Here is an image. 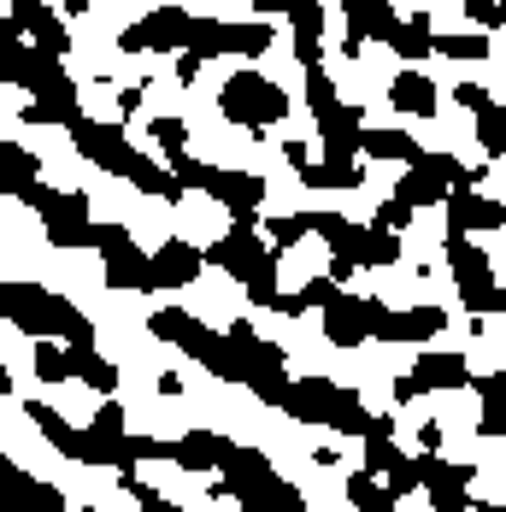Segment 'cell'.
Masks as SVG:
<instances>
[{"instance_id": "74e56055", "label": "cell", "mask_w": 506, "mask_h": 512, "mask_svg": "<svg viewBox=\"0 0 506 512\" xmlns=\"http://www.w3.org/2000/svg\"><path fill=\"white\" fill-rule=\"evenodd\" d=\"M383 489H389V495H395V501H406V495H418V460H395L389 465V477H383Z\"/></svg>"}, {"instance_id": "d6a6232c", "label": "cell", "mask_w": 506, "mask_h": 512, "mask_svg": "<svg viewBox=\"0 0 506 512\" xmlns=\"http://www.w3.org/2000/svg\"><path fill=\"white\" fill-rule=\"evenodd\" d=\"M301 236H306V212H265V242L277 254H289Z\"/></svg>"}, {"instance_id": "836d02e7", "label": "cell", "mask_w": 506, "mask_h": 512, "mask_svg": "<svg viewBox=\"0 0 506 512\" xmlns=\"http://www.w3.org/2000/svg\"><path fill=\"white\" fill-rule=\"evenodd\" d=\"M459 307L471 312V318H495V312H506V283H471V289H459Z\"/></svg>"}, {"instance_id": "9c48e42d", "label": "cell", "mask_w": 506, "mask_h": 512, "mask_svg": "<svg viewBox=\"0 0 506 512\" xmlns=\"http://www.w3.org/2000/svg\"><path fill=\"white\" fill-rule=\"evenodd\" d=\"M189 30H195V12H183V6H153L142 24H130V30H118V48L124 53H183L189 48Z\"/></svg>"}, {"instance_id": "f6af8a7d", "label": "cell", "mask_w": 506, "mask_h": 512, "mask_svg": "<svg viewBox=\"0 0 506 512\" xmlns=\"http://www.w3.org/2000/svg\"><path fill=\"white\" fill-rule=\"evenodd\" d=\"M142 106V89H118V118H130Z\"/></svg>"}, {"instance_id": "ffe728a7", "label": "cell", "mask_w": 506, "mask_h": 512, "mask_svg": "<svg viewBox=\"0 0 506 512\" xmlns=\"http://www.w3.org/2000/svg\"><path fill=\"white\" fill-rule=\"evenodd\" d=\"M448 271L459 277V289H471V283H501L489 248H477L471 236H448Z\"/></svg>"}, {"instance_id": "e0dca14e", "label": "cell", "mask_w": 506, "mask_h": 512, "mask_svg": "<svg viewBox=\"0 0 506 512\" xmlns=\"http://www.w3.org/2000/svg\"><path fill=\"white\" fill-rule=\"evenodd\" d=\"M448 236H471V230H506V206L489 201V195H471V189H454L448 195Z\"/></svg>"}, {"instance_id": "52a82bcc", "label": "cell", "mask_w": 506, "mask_h": 512, "mask_svg": "<svg viewBox=\"0 0 506 512\" xmlns=\"http://www.w3.org/2000/svg\"><path fill=\"white\" fill-rule=\"evenodd\" d=\"M454 189H471V165H459L454 154H418L395 183V201L406 212H418V206H442Z\"/></svg>"}, {"instance_id": "3957f363", "label": "cell", "mask_w": 506, "mask_h": 512, "mask_svg": "<svg viewBox=\"0 0 506 512\" xmlns=\"http://www.w3.org/2000/svg\"><path fill=\"white\" fill-rule=\"evenodd\" d=\"M201 259H206V265H218V271H230V277L248 289L253 307L277 312V301H283V289H277V265H283V254H277L253 224H230V230H224Z\"/></svg>"}, {"instance_id": "44dd1931", "label": "cell", "mask_w": 506, "mask_h": 512, "mask_svg": "<svg viewBox=\"0 0 506 512\" xmlns=\"http://www.w3.org/2000/svg\"><path fill=\"white\" fill-rule=\"evenodd\" d=\"M36 183H42V159L18 142H0V195L24 201V189H36Z\"/></svg>"}, {"instance_id": "4dcf8cb0", "label": "cell", "mask_w": 506, "mask_h": 512, "mask_svg": "<svg viewBox=\"0 0 506 512\" xmlns=\"http://www.w3.org/2000/svg\"><path fill=\"white\" fill-rule=\"evenodd\" d=\"M348 501H354L359 512H401V501H395L371 471H354V477H348Z\"/></svg>"}, {"instance_id": "6da1fadb", "label": "cell", "mask_w": 506, "mask_h": 512, "mask_svg": "<svg viewBox=\"0 0 506 512\" xmlns=\"http://www.w3.org/2000/svg\"><path fill=\"white\" fill-rule=\"evenodd\" d=\"M65 130H71V148L89 159V165H101V171H112V177L136 183V189L153 195V201H183V183H177L165 165H153L142 148H130V136H124L118 124H95L89 112H77Z\"/></svg>"}, {"instance_id": "d590c367", "label": "cell", "mask_w": 506, "mask_h": 512, "mask_svg": "<svg viewBox=\"0 0 506 512\" xmlns=\"http://www.w3.org/2000/svg\"><path fill=\"white\" fill-rule=\"evenodd\" d=\"M430 53H442V59H489V36H430Z\"/></svg>"}, {"instance_id": "8fae6325", "label": "cell", "mask_w": 506, "mask_h": 512, "mask_svg": "<svg viewBox=\"0 0 506 512\" xmlns=\"http://www.w3.org/2000/svg\"><path fill=\"white\" fill-rule=\"evenodd\" d=\"M377 295H336L330 307H324V342L330 348H359V342H371V318H377Z\"/></svg>"}, {"instance_id": "1f68e13d", "label": "cell", "mask_w": 506, "mask_h": 512, "mask_svg": "<svg viewBox=\"0 0 506 512\" xmlns=\"http://www.w3.org/2000/svg\"><path fill=\"white\" fill-rule=\"evenodd\" d=\"M24 59H30V48H24V30L6 18V24H0V83H18V77H24Z\"/></svg>"}, {"instance_id": "8992f818", "label": "cell", "mask_w": 506, "mask_h": 512, "mask_svg": "<svg viewBox=\"0 0 506 512\" xmlns=\"http://www.w3.org/2000/svg\"><path fill=\"white\" fill-rule=\"evenodd\" d=\"M218 112L230 124L253 130V136H265V124H283L289 118V95L265 71H230V83L218 89Z\"/></svg>"}, {"instance_id": "8d00e7d4", "label": "cell", "mask_w": 506, "mask_h": 512, "mask_svg": "<svg viewBox=\"0 0 506 512\" xmlns=\"http://www.w3.org/2000/svg\"><path fill=\"white\" fill-rule=\"evenodd\" d=\"M153 142H159L165 154H183V148H189V124L171 118V112H159V118H153Z\"/></svg>"}, {"instance_id": "484cf974", "label": "cell", "mask_w": 506, "mask_h": 512, "mask_svg": "<svg viewBox=\"0 0 506 512\" xmlns=\"http://www.w3.org/2000/svg\"><path fill=\"white\" fill-rule=\"evenodd\" d=\"M471 112H477V148H483V159H489V165H501V159H506V106L489 95V101L471 106Z\"/></svg>"}, {"instance_id": "603a6c76", "label": "cell", "mask_w": 506, "mask_h": 512, "mask_svg": "<svg viewBox=\"0 0 506 512\" xmlns=\"http://www.w3.org/2000/svg\"><path fill=\"white\" fill-rule=\"evenodd\" d=\"M218 448H224V436H212V430H189V436H177L171 442V465L177 471H218Z\"/></svg>"}, {"instance_id": "7a4b0ae2", "label": "cell", "mask_w": 506, "mask_h": 512, "mask_svg": "<svg viewBox=\"0 0 506 512\" xmlns=\"http://www.w3.org/2000/svg\"><path fill=\"white\" fill-rule=\"evenodd\" d=\"M0 318L18 324V330H30L36 342L53 336L65 348H95V324L71 301H59L53 289H42V283H0Z\"/></svg>"}, {"instance_id": "b9f144b4", "label": "cell", "mask_w": 506, "mask_h": 512, "mask_svg": "<svg viewBox=\"0 0 506 512\" xmlns=\"http://www.w3.org/2000/svg\"><path fill=\"white\" fill-rule=\"evenodd\" d=\"M454 101L459 106H483L489 101V89H477V83H454Z\"/></svg>"}, {"instance_id": "ab89813d", "label": "cell", "mask_w": 506, "mask_h": 512, "mask_svg": "<svg viewBox=\"0 0 506 512\" xmlns=\"http://www.w3.org/2000/svg\"><path fill=\"white\" fill-rule=\"evenodd\" d=\"M371 230H395V236H401V230H412V212H406L401 201H383V206H377V224H371Z\"/></svg>"}, {"instance_id": "681fc988", "label": "cell", "mask_w": 506, "mask_h": 512, "mask_svg": "<svg viewBox=\"0 0 506 512\" xmlns=\"http://www.w3.org/2000/svg\"><path fill=\"white\" fill-rule=\"evenodd\" d=\"M471 507L477 512H506V507H495V501H477V495H471Z\"/></svg>"}, {"instance_id": "f907efd6", "label": "cell", "mask_w": 506, "mask_h": 512, "mask_svg": "<svg viewBox=\"0 0 506 512\" xmlns=\"http://www.w3.org/2000/svg\"><path fill=\"white\" fill-rule=\"evenodd\" d=\"M65 512H95V507H65Z\"/></svg>"}, {"instance_id": "c3c4849f", "label": "cell", "mask_w": 506, "mask_h": 512, "mask_svg": "<svg viewBox=\"0 0 506 512\" xmlns=\"http://www.w3.org/2000/svg\"><path fill=\"white\" fill-rule=\"evenodd\" d=\"M6 395H12V371L0 365V401H6Z\"/></svg>"}, {"instance_id": "83f0119b", "label": "cell", "mask_w": 506, "mask_h": 512, "mask_svg": "<svg viewBox=\"0 0 506 512\" xmlns=\"http://www.w3.org/2000/svg\"><path fill=\"white\" fill-rule=\"evenodd\" d=\"M71 377H77V383H89L95 395H118V365L101 359L95 348H71Z\"/></svg>"}, {"instance_id": "5b68a950", "label": "cell", "mask_w": 506, "mask_h": 512, "mask_svg": "<svg viewBox=\"0 0 506 512\" xmlns=\"http://www.w3.org/2000/svg\"><path fill=\"white\" fill-rule=\"evenodd\" d=\"M24 206L42 218L48 242L59 254H77V248H95V218H89V195H71V189H24Z\"/></svg>"}, {"instance_id": "60d3db41", "label": "cell", "mask_w": 506, "mask_h": 512, "mask_svg": "<svg viewBox=\"0 0 506 512\" xmlns=\"http://www.w3.org/2000/svg\"><path fill=\"white\" fill-rule=\"evenodd\" d=\"M201 65H206L201 53H189V48H183V53H177V83H183V89H189V83H195V77H201Z\"/></svg>"}, {"instance_id": "277c9868", "label": "cell", "mask_w": 506, "mask_h": 512, "mask_svg": "<svg viewBox=\"0 0 506 512\" xmlns=\"http://www.w3.org/2000/svg\"><path fill=\"white\" fill-rule=\"evenodd\" d=\"M283 412L301 418V424H324L336 436H371L377 418L359 401V389H342L330 377H289V395H283Z\"/></svg>"}, {"instance_id": "4fadbf2b", "label": "cell", "mask_w": 506, "mask_h": 512, "mask_svg": "<svg viewBox=\"0 0 506 512\" xmlns=\"http://www.w3.org/2000/svg\"><path fill=\"white\" fill-rule=\"evenodd\" d=\"M201 271H206V259H201V248H195V242L165 236V242L148 254V289H189Z\"/></svg>"}, {"instance_id": "bcb514c9", "label": "cell", "mask_w": 506, "mask_h": 512, "mask_svg": "<svg viewBox=\"0 0 506 512\" xmlns=\"http://www.w3.org/2000/svg\"><path fill=\"white\" fill-rule=\"evenodd\" d=\"M283 159H289V165L301 171V165H306V159H312V154H306V142H289V148H283Z\"/></svg>"}, {"instance_id": "7c38bea8", "label": "cell", "mask_w": 506, "mask_h": 512, "mask_svg": "<svg viewBox=\"0 0 506 512\" xmlns=\"http://www.w3.org/2000/svg\"><path fill=\"white\" fill-rule=\"evenodd\" d=\"M418 489L430 495L436 512H465L471 507V465H448L442 454H418Z\"/></svg>"}, {"instance_id": "4316f807", "label": "cell", "mask_w": 506, "mask_h": 512, "mask_svg": "<svg viewBox=\"0 0 506 512\" xmlns=\"http://www.w3.org/2000/svg\"><path fill=\"white\" fill-rule=\"evenodd\" d=\"M477 395H483V418H477V436H483V442H495V436H506V371L483 377V383H477Z\"/></svg>"}, {"instance_id": "f35d334b", "label": "cell", "mask_w": 506, "mask_h": 512, "mask_svg": "<svg viewBox=\"0 0 506 512\" xmlns=\"http://www.w3.org/2000/svg\"><path fill=\"white\" fill-rule=\"evenodd\" d=\"M465 12H471V24H477L483 36H495V30H506V0H471Z\"/></svg>"}, {"instance_id": "d4e9b609", "label": "cell", "mask_w": 506, "mask_h": 512, "mask_svg": "<svg viewBox=\"0 0 506 512\" xmlns=\"http://www.w3.org/2000/svg\"><path fill=\"white\" fill-rule=\"evenodd\" d=\"M359 154H365V159H395V165H412L424 148H418L406 130H371V124H365V130H359Z\"/></svg>"}, {"instance_id": "f1b7e54d", "label": "cell", "mask_w": 506, "mask_h": 512, "mask_svg": "<svg viewBox=\"0 0 506 512\" xmlns=\"http://www.w3.org/2000/svg\"><path fill=\"white\" fill-rule=\"evenodd\" d=\"M389 48L406 53V65L430 59V18H424V12H412V18H395V30H389Z\"/></svg>"}, {"instance_id": "cb8c5ba5", "label": "cell", "mask_w": 506, "mask_h": 512, "mask_svg": "<svg viewBox=\"0 0 506 512\" xmlns=\"http://www.w3.org/2000/svg\"><path fill=\"white\" fill-rule=\"evenodd\" d=\"M295 177H301V183H312V189H359V183H365V165H354V159H330V154H324L318 165L306 159Z\"/></svg>"}, {"instance_id": "9a60e30c", "label": "cell", "mask_w": 506, "mask_h": 512, "mask_svg": "<svg viewBox=\"0 0 506 512\" xmlns=\"http://www.w3.org/2000/svg\"><path fill=\"white\" fill-rule=\"evenodd\" d=\"M6 18L30 36V48H36V53H53V59H65V53H71V36H65L59 12L42 6V0H12V12H6Z\"/></svg>"}, {"instance_id": "5bb4252c", "label": "cell", "mask_w": 506, "mask_h": 512, "mask_svg": "<svg viewBox=\"0 0 506 512\" xmlns=\"http://www.w3.org/2000/svg\"><path fill=\"white\" fill-rule=\"evenodd\" d=\"M0 512H65V495L0 454Z\"/></svg>"}, {"instance_id": "2e32d148", "label": "cell", "mask_w": 506, "mask_h": 512, "mask_svg": "<svg viewBox=\"0 0 506 512\" xmlns=\"http://www.w3.org/2000/svg\"><path fill=\"white\" fill-rule=\"evenodd\" d=\"M406 377L418 383V395H454V389L471 383V365H465V354H454V348H430V354H418V365H412Z\"/></svg>"}, {"instance_id": "7dc6e473", "label": "cell", "mask_w": 506, "mask_h": 512, "mask_svg": "<svg viewBox=\"0 0 506 512\" xmlns=\"http://www.w3.org/2000/svg\"><path fill=\"white\" fill-rule=\"evenodd\" d=\"M59 6H65L71 18H83V12H89V0H59Z\"/></svg>"}, {"instance_id": "ba28073f", "label": "cell", "mask_w": 506, "mask_h": 512, "mask_svg": "<svg viewBox=\"0 0 506 512\" xmlns=\"http://www.w3.org/2000/svg\"><path fill=\"white\" fill-rule=\"evenodd\" d=\"M95 248H101L106 289H130V295L148 289V254L136 248V236L124 224H95Z\"/></svg>"}, {"instance_id": "f546056e", "label": "cell", "mask_w": 506, "mask_h": 512, "mask_svg": "<svg viewBox=\"0 0 506 512\" xmlns=\"http://www.w3.org/2000/svg\"><path fill=\"white\" fill-rule=\"evenodd\" d=\"M30 365H36V377H42V383H53V389H59V383H71V348H65V342H53V336H42V342H36Z\"/></svg>"}, {"instance_id": "ee69618b", "label": "cell", "mask_w": 506, "mask_h": 512, "mask_svg": "<svg viewBox=\"0 0 506 512\" xmlns=\"http://www.w3.org/2000/svg\"><path fill=\"white\" fill-rule=\"evenodd\" d=\"M418 448L436 454V448H442V424H424V430H418Z\"/></svg>"}, {"instance_id": "30bf717a", "label": "cell", "mask_w": 506, "mask_h": 512, "mask_svg": "<svg viewBox=\"0 0 506 512\" xmlns=\"http://www.w3.org/2000/svg\"><path fill=\"white\" fill-rule=\"evenodd\" d=\"M448 330V307H377L371 342H436Z\"/></svg>"}, {"instance_id": "d6986e66", "label": "cell", "mask_w": 506, "mask_h": 512, "mask_svg": "<svg viewBox=\"0 0 506 512\" xmlns=\"http://www.w3.org/2000/svg\"><path fill=\"white\" fill-rule=\"evenodd\" d=\"M289 24H295V59H301V71L324 65V6L318 0H295Z\"/></svg>"}, {"instance_id": "7bdbcfd3", "label": "cell", "mask_w": 506, "mask_h": 512, "mask_svg": "<svg viewBox=\"0 0 506 512\" xmlns=\"http://www.w3.org/2000/svg\"><path fill=\"white\" fill-rule=\"evenodd\" d=\"M289 6H295V0H253L259 18H289Z\"/></svg>"}, {"instance_id": "7402d4cb", "label": "cell", "mask_w": 506, "mask_h": 512, "mask_svg": "<svg viewBox=\"0 0 506 512\" xmlns=\"http://www.w3.org/2000/svg\"><path fill=\"white\" fill-rule=\"evenodd\" d=\"M342 12H348V36H359V42H389V30L401 18L389 0H348Z\"/></svg>"}, {"instance_id": "ac0fdd59", "label": "cell", "mask_w": 506, "mask_h": 512, "mask_svg": "<svg viewBox=\"0 0 506 512\" xmlns=\"http://www.w3.org/2000/svg\"><path fill=\"white\" fill-rule=\"evenodd\" d=\"M389 106H395L401 118H436V112H442V95H436V83H430L424 71H395Z\"/></svg>"}, {"instance_id": "e575fe53", "label": "cell", "mask_w": 506, "mask_h": 512, "mask_svg": "<svg viewBox=\"0 0 506 512\" xmlns=\"http://www.w3.org/2000/svg\"><path fill=\"white\" fill-rule=\"evenodd\" d=\"M401 254H406V242L395 236V230H365V259H359V265H371V271H389Z\"/></svg>"}]
</instances>
